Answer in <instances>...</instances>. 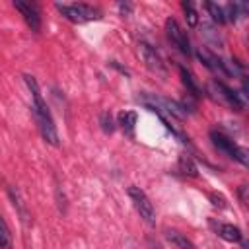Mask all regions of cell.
I'll return each instance as SVG.
<instances>
[{"mask_svg": "<svg viewBox=\"0 0 249 249\" xmlns=\"http://www.w3.org/2000/svg\"><path fill=\"white\" fill-rule=\"evenodd\" d=\"M29 91H31V97H33V105H31V111H33V117H35V123H37V128L43 136L45 142H49L51 146H58V132H56V126H54V121H53V115L41 95V89H39V84L33 76L25 74L23 76Z\"/></svg>", "mask_w": 249, "mask_h": 249, "instance_id": "obj_1", "label": "cell"}, {"mask_svg": "<svg viewBox=\"0 0 249 249\" xmlns=\"http://www.w3.org/2000/svg\"><path fill=\"white\" fill-rule=\"evenodd\" d=\"M56 10L72 23H84L101 18V12L89 4H56Z\"/></svg>", "mask_w": 249, "mask_h": 249, "instance_id": "obj_2", "label": "cell"}, {"mask_svg": "<svg viewBox=\"0 0 249 249\" xmlns=\"http://www.w3.org/2000/svg\"><path fill=\"white\" fill-rule=\"evenodd\" d=\"M210 138H212V144H214L222 154H226L228 158L237 160V161L243 163V165L249 163L247 150H245V148H239L237 144H233V140H230V138L224 136L222 132H218V130H210Z\"/></svg>", "mask_w": 249, "mask_h": 249, "instance_id": "obj_3", "label": "cell"}, {"mask_svg": "<svg viewBox=\"0 0 249 249\" xmlns=\"http://www.w3.org/2000/svg\"><path fill=\"white\" fill-rule=\"evenodd\" d=\"M128 196L136 208V212L140 214V218L148 224V226H156V210H154V204L150 202V198L146 196V193L140 189V187H128Z\"/></svg>", "mask_w": 249, "mask_h": 249, "instance_id": "obj_4", "label": "cell"}, {"mask_svg": "<svg viewBox=\"0 0 249 249\" xmlns=\"http://www.w3.org/2000/svg\"><path fill=\"white\" fill-rule=\"evenodd\" d=\"M165 33H167V39L183 53V54H191V43H189V37H187V31H183V27L177 23V19L173 18H167L165 19Z\"/></svg>", "mask_w": 249, "mask_h": 249, "instance_id": "obj_5", "label": "cell"}, {"mask_svg": "<svg viewBox=\"0 0 249 249\" xmlns=\"http://www.w3.org/2000/svg\"><path fill=\"white\" fill-rule=\"evenodd\" d=\"M210 89H214V99H218L220 103H226L228 107H231V109H235V111H243L245 101L239 97L237 91H233V89L228 88L226 84H222V82H212V84H210Z\"/></svg>", "mask_w": 249, "mask_h": 249, "instance_id": "obj_6", "label": "cell"}, {"mask_svg": "<svg viewBox=\"0 0 249 249\" xmlns=\"http://www.w3.org/2000/svg\"><path fill=\"white\" fill-rule=\"evenodd\" d=\"M14 8L23 16L25 23L31 27V31H41V16L37 12V6L31 2H21V0H14Z\"/></svg>", "mask_w": 249, "mask_h": 249, "instance_id": "obj_7", "label": "cell"}, {"mask_svg": "<svg viewBox=\"0 0 249 249\" xmlns=\"http://www.w3.org/2000/svg\"><path fill=\"white\" fill-rule=\"evenodd\" d=\"M196 56H198V60H200L208 70H212V72H216V74H222V76H230L228 62H224V60L218 58L216 54L208 53L206 49H198V51H196Z\"/></svg>", "mask_w": 249, "mask_h": 249, "instance_id": "obj_8", "label": "cell"}, {"mask_svg": "<svg viewBox=\"0 0 249 249\" xmlns=\"http://www.w3.org/2000/svg\"><path fill=\"white\" fill-rule=\"evenodd\" d=\"M140 54H142V58H144V62H146V66H148L150 70H154V72L165 76L163 60H161V56L156 53V49H154L152 45H148V43H140Z\"/></svg>", "mask_w": 249, "mask_h": 249, "instance_id": "obj_9", "label": "cell"}, {"mask_svg": "<svg viewBox=\"0 0 249 249\" xmlns=\"http://www.w3.org/2000/svg\"><path fill=\"white\" fill-rule=\"evenodd\" d=\"M210 224H212V228L216 230V233H218L222 239H226V241L237 243V241L243 239L241 230H239L237 226H233V224H216V222H210Z\"/></svg>", "mask_w": 249, "mask_h": 249, "instance_id": "obj_10", "label": "cell"}, {"mask_svg": "<svg viewBox=\"0 0 249 249\" xmlns=\"http://www.w3.org/2000/svg\"><path fill=\"white\" fill-rule=\"evenodd\" d=\"M165 239H167L169 243H173L177 249H196L195 243H193L185 233H181V231H177V230H165Z\"/></svg>", "mask_w": 249, "mask_h": 249, "instance_id": "obj_11", "label": "cell"}, {"mask_svg": "<svg viewBox=\"0 0 249 249\" xmlns=\"http://www.w3.org/2000/svg\"><path fill=\"white\" fill-rule=\"evenodd\" d=\"M8 195H10V198H12V204L16 206V210H18V214H19L21 222H23V224H29V218H31V216H29V210H27L25 202L21 200V196H19L18 189L10 187V189H8Z\"/></svg>", "mask_w": 249, "mask_h": 249, "instance_id": "obj_12", "label": "cell"}, {"mask_svg": "<svg viewBox=\"0 0 249 249\" xmlns=\"http://www.w3.org/2000/svg\"><path fill=\"white\" fill-rule=\"evenodd\" d=\"M179 76H181V82H183V86L187 88V91H189L191 95H195V97H200V95H202V89L198 88V84L195 82L193 74H191L185 66H179Z\"/></svg>", "mask_w": 249, "mask_h": 249, "instance_id": "obj_13", "label": "cell"}, {"mask_svg": "<svg viewBox=\"0 0 249 249\" xmlns=\"http://www.w3.org/2000/svg\"><path fill=\"white\" fill-rule=\"evenodd\" d=\"M136 113L134 111H121L119 113V124L123 128L124 134H128L130 138L134 136V126H136Z\"/></svg>", "mask_w": 249, "mask_h": 249, "instance_id": "obj_14", "label": "cell"}, {"mask_svg": "<svg viewBox=\"0 0 249 249\" xmlns=\"http://www.w3.org/2000/svg\"><path fill=\"white\" fill-rule=\"evenodd\" d=\"M177 167H179V171H181L183 175H189V177H198V169H196L195 161H193V160H191V158H189L187 154L179 156Z\"/></svg>", "mask_w": 249, "mask_h": 249, "instance_id": "obj_15", "label": "cell"}, {"mask_svg": "<svg viewBox=\"0 0 249 249\" xmlns=\"http://www.w3.org/2000/svg\"><path fill=\"white\" fill-rule=\"evenodd\" d=\"M14 241H12V233L8 224L4 222V218L0 216V249H12Z\"/></svg>", "mask_w": 249, "mask_h": 249, "instance_id": "obj_16", "label": "cell"}, {"mask_svg": "<svg viewBox=\"0 0 249 249\" xmlns=\"http://www.w3.org/2000/svg\"><path fill=\"white\" fill-rule=\"evenodd\" d=\"M206 10H208V14H210V18L216 21V23H226V14H224V8L222 6H218V4H214V2H206Z\"/></svg>", "mask_w": 249, "mask_h": 249, "instance_id": "obj_17", "label": "cell"}, {"mask_svg": "<svg viewBox=\"0 0 249 249\" xmlns=\"http://www.w3.org/2000/svg\"><path fill=\"white\" fill-rule=\"evenodd\" d=\"M183 12H185V19L189 27H196L198 25V14L193 6V2H183Z\"/></svg>", "mask_w": 249, "mask_h": 249, "instance_id": "obj_18", "label": "cell"}, {"mask_svg": "<svg viewBox=\"0 0 249 249\" xmlns=\"http://www.w3.org/2000/svg\"><path fill=\"white\" fill-rule=\"evenodd\" d=\"M99 124H101V130H103L105 134H111V132L115 130L113 117H111V113H109V111H103V113L99 115Z\"/></svg>", "mask_w": 249, "mask_h": 249, "instance_id": "obj_19", "label": "cell"}, {"mask_svg": "<svg viewBox=\"0 0 249 249\" xmlns=\"http://www.w3.org/2000/svg\"><path fill=\"white\" fill-rule=\"evenodd\" d=\"M210 200H212V204L216 206V208H226L228 204H226V198L220 195V193H210Z\"/></svg>", "mask_w": 249, "mask_h": 249, "instance_id": "obj_20", "label": "cell"}, {"mask_svg": "<svg viewBox=\"0 0 249 249\" xmlns=\"http://www.w3.org/2000/svg\"><path fill=\"white\" fill-rule=\"evenodd\" d=\"M117 8H119L121 16H130V12H132V4H128V2H119Z\"/></svg>", "mask_w": 249, "mask_h": 249, "instance_id": "obj_21", "label": "cell"}, {"mask_svg": "<svg viewBox=\"0 0 249 249\" xmlns=\"http://www.w3.org/2000/svg\"><path fill=\"white\" fill-rule=\"evenodd\" d=\"M239 196H241V200H243V204H245V202H247V187H245V185L239 189Z\"/></svg>", "mask_w": 249, "mask_h": 249, "instance_id": "obj_22", "label": "cell"}, {"mask_svg": "<svg viewBox=\"0 0 249 249\" xmlns=\"http://www.w3.org/2000/svg\"><path fill=\"white\" fill-rule=\"evenodd\" d=\"M154 249H161V247H160V245H156V247H154Z\"/></svg>", "mask_w": 249, "mask_h": 249, "instance_id": "obj_23", "label": "cell"}]
</instances>
